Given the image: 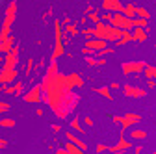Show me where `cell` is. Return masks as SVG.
<instances>
[{
  "mask_svg": "<svg viewBox=\"0 0 156 154\" xmlns=\"http://www.w3.org/2000/svg\"><path fill=\"white\" fill-rule=\"evenodd\" d=\"M6 108H8V106H6V104H0V111H4V110H6Z\"/></svg>",
  "mask_w": 156,
  "mask_h": 154,
  "instance_id": "cell-2",
  "label": "cell"
},
{
  "mask_svg": "<svg viewBox=\"0 0 156 154\" xmlns=\"http://www.w3.org/2000/svg\"><path fill=\"white\" fill-rule=\"evenodd\" d=\"M4 145H6V143H4V141H2V139H0V149H2V147H4Z\"/></svg>",
  "mask_w": 156,
  "mask_h": 154,
  "instance_id": "cell-3",
  "label": "cell"
},
{
  "mask_svg": "<svg viewBox=\"0 0 156 154\" xmlns=\"http://www.w3.org/2000/svg\"><path fill=\"white\" fill-rule=\"evenodd\" d=\"M0 124H2V126H13V121H11V119H4Z\"/></svg>",
  "mask_w": 156,
  "mask_h": 154,
  "instance_id": "cell-1",
  "label": "cell"
}]
</instances>
